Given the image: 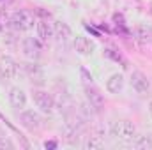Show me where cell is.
<instances>
[{
  "instance_id": "obj_1",
  "label": "cell",
  "mask_w": 152,
  "mask_h": 150,
  "mask_svg": "<svg viewBox=\"0 0 152 150\" xmlns=\"http://www.w3.org/2000/svg\"><path fill=\"white\" fill-rule=\"evenodd\" d=\"M110 133L112 136L120 140V141H133L138 134H136V125L129 120H120V122H115L113 125L110 127Z\"/></svg>"
},
{
  "instance_id": "obj_2",
  "label": "cell",
  "mask_w": 152,
  "mask_h": 150,
  "mask_svg": "<svg viewBox=\"0 0 152 150\" xmlns=\"http://www.w3.org/2000/svg\"><path fill=\"white\" fill-rule=\"evenodd\" d=\"M36 23H37L36 16L28 9H20V11L12 12V16H11V25L16 30H30Z\"/></svg>"
},
{
  "instance_id": "obj_3",
  "label": "cell",
  "mask_w": 152,
  "mask_h": 150,
  "mask_svg": "<svg viewBox=\"0 0 152 150\" xmlns=\"http://www.w3.org/2000/svg\"><path fill=\"white\" fill-rule=\"evenodd\" d=\"M32 99H34L36 106L42 113H51L55 110V97L50 92H46V90H39V88L34 90L32 92Z\"/></svg>"
},
{
  "instance_id": "obj_4",
  "label": "cell",
  "mask_w": 152,
  "mask_h": 150,
  "mask_svg": "<svg viewBox=\"0 0 152 150\" xmlns=\"http://www.w3.org/2000/svg\"><path fill=\"white\" fill-rule=\"evenodd\" d=\"M20 122L28 131H37V129L42 127V117L36 110H21V113H20Z\"/></svg>"
},
{
  "instance_id": "obj_5",
  "label": "cell",
  "mask_w": 152,
  "mask_h": 150,
  "mask_svg": "<svg viewBox=\"0 0 152 150\" xmlns=\"http://www.w3.org/2000/svg\"><path fill=\"white\" fill-rule=\"evenodd\" d=\"M85 97H87V103L94 108V110H101L104 106V95L101 94V90L90 83V85H85Z\"/></svg>"
},
{
  "instance_id": "obj_6",
  "label": "cell",
  "mask_w": 152,
  "mask_h": 150,
  "mask_svg": "<svg viewBox=\"0 0 152 150\" xmlns=\"http://www.w3.org/2000/svg\"><path fill=\"white\" fill-rule=\"evenodd\" d=\"M129 83H131V87H133V90L136 94L143 95V94H149V90H151V81L142 71H133Z\"/></svg>"
},
{
  "instance_id": "obj_7",
  "label": "cell",
  "mask_w": 152,
  "mask_h": 150,
  "mask_svg": "<svg viewBox=\"0 0 152 150\" xmlns=\"http://www.w3.org/2000/svg\"><path fill=\"white\" fill-rule=\"evenodd\" d=\"M18 73H20V67H18V64H16L14 58H11V57H7V55L0 57V76H2V78H5V79H14V78L18 76Z\"/></svg>"
},
{
  "instance_id": "obj_8",
  "label": "cell",
  "mask_w": 152,
  "mask_h": 150,
  "mask_svg": "<svg viewBox=\"0 0 152 150\" xmlns=\"http://www.w3.org/2000/svg\"><path fill=\"white\" fill-rule=\"evenodd\" d=\"M73 44H75L76 53H80L81 57H90L96 51V42L92 39L85 37V36H76Z\"/></svg>"
},
{
  "instance_id": "obj_9",
  "label": "cell",
  "mask_w": 152,
  "mask_h": 150,
  "mask_svg": "<svg viewBox=\"0 0 152 150\" xmlns=\"http://www.w3.org/2000/svg\"><path fill=\"white\" fill-rule=\"evenodd\" d=\"M21 50L28 58H39L41 51H42V42L39 39L34 37H27L21 41Z\"/></svg>"
},
{
  "instance_id": "obj_10",
  "label": "cell",
  "mask_w": 152,
  "mask_h": 150,
  "mask_svg": "<svg viewBox=\"0 0 152 150\" xmlns=\"http://www.w3.org/2000/svg\"><path fill=\"white\" fill-rule=\"evenodd\" d=\"M9 103L12 108L16 110H23L27 106V94L20 88V87H12L9 90Z\"/></svg>"
},
{
  "instance_id": "obj_11",
  "label": "cell",
  "mask_w": 152,
  "mask_h": 150,
  "mask_svg": "<svg viewBox=\"0 0 152 150\" xmlns=\"http://www.w3.org/2000/svg\"><path fill=\"white\" fill-rule=\"evenodd\" d=\"M23 71L34 85H42L44 83V73L37 64H23Z\"/></svg>"
},
{
  "instance_id": "obj_12",
  "label": "cell",
  "mask_w": 152,
  "mask_h": 150,
  "mask_svg": "<svg viewBox=\"0 0 152 150\" xmlns=\"http://www.w3.org/2000/svg\"><path fill=\"white\" fill-rule=\"evenodd\" d=\"M53 36L58 39L60 42H67L69 39L73 37V32H71V28H69L67 23H64V21H55V23H53Z\"/></svg>"
},
{
  "instance_id": "obj_13",
  "label": "cell",
  "mask_w": 152,
  "mask_h": 150,
  "mask_svg": "<svg viewBox=\"0 0 152 150\" xmlns=\"http://www.w3.org/2000/svg\"><path fill=\"white\" fill-rule=\"evenodd\" d=\"M36 32H37V39L41 42H48L53 37V25H50L46 20H41L36 23Z\"/></svg>"
},
{
  "instance_id": "obj_14",
  "label": "cell",
  "mask_w": 152,
  "mask_h": 150,
  "mask_svg": "<svg viewBox=\"0 0 152 150\" xmlns=\"http://www.w3.org/2000/svg\"><path fill=\"white\" fill-rule=\"evenodd\" d=\"M122 88H124V76L120 73H115L106 79V90L110 94H118Z\"/></svg>"
},
{
  "instance_id": "obj_15",
  "label": "cell",
  "mask_w": 152,
  "mask_h": 150,
  "mask_svg": "<svg viewBox=\"0 0 152 150\" xmlns=\"http://www.w3.org/2000/svg\"><path fill=\"white\" fill-rule=\"evenodd\" d=\"M134 34H136V41H138L142 46L151 44L152 30L149 28V27H145V25H138V27H136V30H134Z\"/></svg>"
},
{
  "instance_id": "obj_16",
  "label": "cell",
  "mask_w": 152,
  "mask_h": 150,
  "mask_svg": "<svg viewBox=\"0 0 152 150\" xmlns=\"http://www.w3.org/2000/svg\"><path fill=\"white\" fill-rule=\"evenodd\" d=\"M134 147L136 149H152V134H142L134 138Z\"/></svg>"
},
{
  "instance_id": "obj_17",
  "label": "cell",
  "mask_w": 152,
  "mask_h": 150,
  "mask_svg": "<svg viewBox=\"0 0 152 150\" xmlns=\"http://www.w3.org/2000/svg\"><path fill=\"white\" fill-rule=\"evenodd\" d=\"M103 55H104L106 58L113 60V62H120V64H122V67H127V66H126V58H124V57H122L117 50H113V48H104Z\"/></svg>"
},
{
  "instance_id": "obj_18",
  "label": "cell",
  "mask_w": 152,
  "mask_h": 150,
  "mask_svg": "<svg viewBox=\"0 0 152 150\" xmlns=\"http://www.w3.org/2000/svg\"><path fill=\"white\" fill-rule=\"evenodd\" d=\"M103 147H104V141H103L101 136H90V138L87 140V143H85V149H88V150L103 149Z\"/></svg>"
},
{
  "instance_id": "obj_19",
  "label": "cell",
  "mask_w": 152,
  "mask_h": 150,
  "mask_svg": "<svg viewBox=\"0 0 152 150\" xmlns=\"http://www.w3.org/2000/svg\"><path fill=\"white\" fill-rule=\"evenodd\" d=\"M80 74H81V79H83V83H85V85L94 83V81H92V74H90L85 67H80Z\"/></svg>"
},
{
  "instance_id": "obj_20",
  "label": "cell",
  "mask_w": 152,
  "mask_h": 150,
  "mask_svg": "<svg viewBox=\"0 0 152 150\" xmlns=\"http://www.w3.org/2000/svg\"><path fill=\"white\" fill-rule=\"evenodd\" d=\"M0 147L2 149H14V145H12V141H9V140H0Z\"/></svg>"
},
{
  "instance_id": "obj_21",
  "label": "cell",
  "mask_w": 152,
  "mask_h": 150,
  "mask_svg": "<svg viewBox=\"0 0 152 150\" xmlns=\"http://www.w3.org/2000/svg\"><path fill=\"white\" fill-rule=\"evenodd\" d=\"M55 145H57V143H55V141H50V143H48V141H46V143H44V147H46V149H48V147H51V149H53V147H55Z\"/></svg>"
},
{
  "instance_id": "obj_22",
  "label": "cell",
  "mask_w": 152,
  "mask_h": 150,
  "mask_svg": "<svg viewBox=\"0 0 152 150\" xmlns=\"http://www.w3.org/2000/svg\"><path fill=\"white\" fill-rule=\"evenodd\" d=\"M149 113H151V117H152V101L149 103Z\"/></svg>"
},
{
  "instance_id": "obj_23",
  "label": "cell",
  "mask_w": 152,
  "mask_h": 150,
  "mask_svg": "<svg viewBox=\"0 0 152 150\" xmlns=\"http://www.w3.org/2000/svg\"><path fill=\"white\" fill-rule=\"evenodd\" d=\"M151 46H152V39H151Z\"/></svg>"
},
{
  "instance_id": "obj_24",
  "label": "cell",
  "mask_w": 152,
  "mask_h": 150,
  "mask_svg": "<svg viewBox=\"0 0 152 150\" xmlns=\"http://www.w3.org/2000/svg\"><path fill=\"white\" fill-rule=\"evenodd\" d=\"M151 9H152V5H151Z\"/></svg>"
},
{
  "instance_id": "obj_25",
  "label": "cell",
  "mask_w": 152,
  "mask_h": 150,
  "mask_svg": "<svg viewBox=\"0 0 152 150\" xmlns=\"http://www.w3.org/2000/svg\"><path fill=\"white\" fill-rule=\"evenodd\" d=\"M0 2H2V0H0Z\"/></svg>"
}]
</instances>
